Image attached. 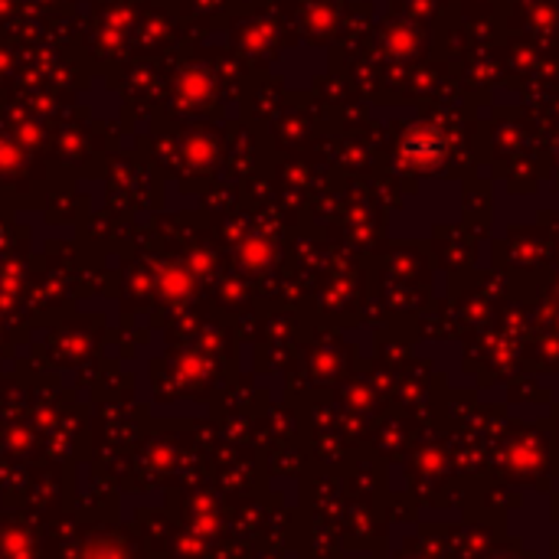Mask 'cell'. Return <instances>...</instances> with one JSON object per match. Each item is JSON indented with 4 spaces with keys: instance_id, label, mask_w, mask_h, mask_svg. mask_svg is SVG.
<instances>
[{
    "instance_id": "obj_1",
    "label": "cell",
    "mask_w": 559,
    "mask_h": 559,
    "mask_svg": "<svg viewBox=\"0 0 559 559\" xmlns=\"http://www.w3.org/2000/svg\"><path fill=\"white\" fill-rule=\"evenodd\" d=\"M403 151H406L409 160L429 164V160H439V157H442L445 141H442V134H436V131H419V134H413V138L403 144Z\"/></svg>"
}]
</instances>
